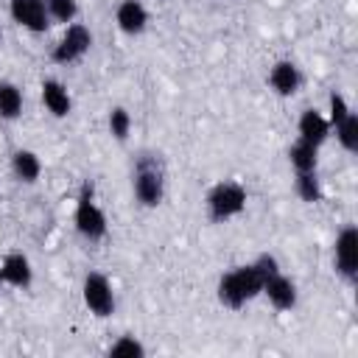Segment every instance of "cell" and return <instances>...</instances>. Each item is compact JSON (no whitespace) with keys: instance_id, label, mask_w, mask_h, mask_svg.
<instances>
[{"instance_id":"obj_1","label":"cell","mask_w":358,"mask_h":358,"mask_svg":"<svg viewBox=\"0 0 358 358\" xmlns=\"http://www.w3.org/2000/svg\"><path fill=\"white\" fill-rule=\"evenodd\" d=\"M263 282H266V277L257 271L255 263L235 266L232 271H227V274L218 280L215 296H218V302H221L224 308L241 310L246 302H252L255 296L263 294Z\"/></svg>"},{"instance_id":"obj_2","label":"cell","mask_w":358,"mask_h":358,"mask_svg":"<svg viewBox=\"0 0 358 358\" xmlns=\"http://www.w3.org/2000/svg\"><path fill=\"white\" fill-rule=\"evenodd\" d=\"M131 190L137 204L143 207H159L165 199V168L159 162V157L154 154H143L134 162V173H131Z\"/></svg>"},{"instance_id":"obj_3","label":"cell","mask_w":358,"mask_h":358,"mask_svg":"<svg viewBox=\"0 0 358 358\" xmlns=\"http://www.w3.org/2000/svg\"><path fill=\"white\" fill-rule=\"evenodd\" d=\"M204 207H207V218L213 224H224L246 210V187L235 179H224L210 187Z\"/></svg>"},{"instance_id":"obj_4","label":"cell","mask_w":358,"mask_h":358,"mask_svg":"<svg viewBox=\"0 0 358 358\" xmlns=\"http://www.w3.org/2000/svg\"><path fill=\"white\" fill-rule=\"evenodd\" d=\"M73 221H76L78 235L87 238V241H101V238L106 235V229H109L106 215H103V210H101L98 201H95V185H92L90 179L78 187V196H76V215H73Z\"/></svg>"},{"instance_id":"obj_5","label":"cell","mask_w":358,"mask_h":358,"mask_svg":"<svg viewBox=\"0 0 358 358\" xmlns=\"http://www.w3.org/2000/svg\"><path fill=\"white\" fill-rule=\"evenodd\" d=\"M81 299L87 310L98 319H109L115 313V291L106 274L101 271H87L81 280Z\"/></svg>"},{"instance_id":"obj_6","label":"cell","mask_w":358,"mask_h":358,"mask_svg":"<svg viewBox=\"0 0 358 358\" xmlns=\"http://www.w3.org/2000/svg\"><path fill=\"white\" fill-rule=\"evenodd\" d=\"M333 266H336V274L341 280H347V282L358 280V227L355 224L341 227V232L336 235Z\"/></svg>"},{"instance_id":"obj_7","label":"cell","mask_w":358,"mask_h":358,"mask_svg":"<svg viewBox=\"0 0 358 358\" xmlns=\"http://www.w3.org/2000/svg\"><path fill=\"white\" fill-rule=\"evenodd\" d=\"M90 48H92V34H90V28L81 25V22H70V25L64 28L62 39L53 45L50 59H53L56 64H73V62H78Z\"/></svg>"},{"instance_id":"obj_8","label":"cell","mask_w":358,"mask_h":358,"mask_svg":"<svg viewBox=\"0 0 358 358\" xmlns=\"http://www.w3.org/2000/svg\"><path fill=\"white\" fill-rule=\"evenodd\" d=\"M8 14L17 25L31 34H45L50 28V14L45 0H8Z\"/></svg>"},{"instance_id":"obj_9","label":"cell","mask_w":358,"mask_h":358,"mask_svg":"<svg viewBox=\"0 0 358 358\" xmlns=\"http://www.w3.org/2000/svg\"><path fill=\"white\" fill-rule=\"evenodd\" d=\"M263 294L268 296V302H271L274 310H291V308H296V282L291 277H285L282 271L271 274L263 282Z\"/></svg>"},{"instance_id":"obj_10","label":"cell","mask_w":358,"mask_h":358,"mask_svg":"<svg viewBox=\"0 0 358 358\" xmlns=\"http://www.w3.org/2000/svg\"><path fill=\"white\" fill-rule=\"evenodd\" d=\"M302 84V76H299V67L291 62V59H280L271 64L268 70V87L280 95V98H291Z\"/></svg>"},{"instance_id":"obj_11","label":"cell","mask_w":358,"mask_h":358,"mask_svg":"<svg viewBox=\"0 0 358 358\" xmlns=\"http://www.w3.org/2000/svg\"><path fill=\"white\" fill-rule=\"evenodd\" d=\"M115 22L123 34L137 36L148 28V11L140 0H120L117 8H115Z\"/></svg>"},{"instance_id":"obj_12","label":"cell","mask_w":358,"mask_h":358,"mask_svg":"<svg viewBox=\"0 0 358 358\" xmlns=\"http://www.w3.org/2000/svg\"><path fill=\"white\" fill-rule=\"evenodd\" d=\"M39 95H42L45 109H48L53 117H67V115H70L73 98H70L67 87H64L59 78H45L42 87H39Z\"/></svg>"},{"instance_id":"obj_13","label":"cell","mask_w":358,"mask_h":358,"mask_svg":"<svg viewBox=\"0 0 358 358\" xmlns=\"http://www.w3.org/2000/svg\"><path fill=\"white\" fill-rule=\"evenodd\" d=\"M0 271H3V280L6 285H14V288H28L34 282V268H31V260L28 255L22 252H8L0 263Z\"/></svg>"},{"instance_id":"obj_14","label":"cell","mask_w":358,"mask_h":358,"mask_svg":"<svg viewBox=\"0 0 358 358\" xmlns=\"http://www.w3.org/2000/svg\"><path fill=\"white\" fill-rule=\"evenodd\" d=\"M296 131H299V140H308L313 145H322L330 137V120L319 109H302L299 123H296Z\"/></svg>"},{"instance_id":"obj_15","label":"cell","mask_w":358,"mask_h":358,"mask_svg":"<svg viewBox=\"0 0 358 358\" xmlns=\"http://www.w3.org/2000/svg\"><path fill=\"white\" fill-rule=\"evenodd\" d=\"M11 171H14V176H17L20 182L34 185V182L39 179V173H42V159H39V154L31 151V148H17V151L11 154Z\"/></svg>"},{"instance_id":"obj_16","label":"cell","mask_w":358,"mask_h":358,"mask_svg":"<svg viewBox=\"0 0 358 358\" xmlns=\"http://www.w3.org/2000/svg\"><path fill=\"white\" fill-rule=\"evenodd\" d=\"M288 162H291V168H294L296 173L316 171V165H319V145H313V143L296 137V140L288 145Z\"/></svg>"},{"instance_id":"obj_17","label":"cell","mask_w":358,"mask_h":358,"mask_svg":"<svg viewBox=\"0 0 358 358\" xmlns=\"http://www.w3.org/2000/svg\"><path fill=\"white\" fill-rule=\"evenodd\" d=\"M22 115V90L11 81H0V117L17 120Z\"/></svg>"},{"instance_id":"obj_18","label":"cell","mask_w":358,"mask_h":358,"mask_svg":"<svg viewBox=\"0 0 358 358\" xmlns=\"http://www.w3.org/2000/svg\"><path fill=\"white\" fill-rule=\"evenodd\" d=\"M333 129H336V140H338V145H341L344 151L355 154V151H358V115H355V112L344 115Z\"/></svg>"},{"instance_id":"obj_19","label":"cell","mask_w":358,"mask_h":358,"mask_svg":"<svg viewBox=\"0 0 358 358\" xmlns=\"http://www.w3.org/2000/svg\"><path fill=\"white\" fill-rule=\"evenodd\" d=\"M294 190H296V196H299L305 204H316V201L322 199V182H319L316 171L296 173V179H294Z\"/></svg>"},{"instance_id":"obj_20","label":"cell","mask_w":358,"mask_h":358,"mask_svg":"<svg viewBox=\"0 0 358 358\" xmlns=\"http://www.w3.org/2000/svg\"><path fill=\"white\" fill-rule=\"evenodd\" d=\"M106 355H112V358H143L145 344L137 336H120L117 341H112L106 347Z\"/></svg>"},{"instance_id":"obj_21","label":"cell","mask_w":358,"mask_h":358,"mask_svg":"<svg viewBox=\"0 0 358 358\" xmlns=\"http://www.w3.org/2000/svg\"><path fill=\"white\" fill-rule=\"evenodd\" d=\"M106 126H109V134L117 143H126L129 140V131H131V115L123 106H112L109 109V117H106Z\"/></svg>"},{"instance_id":"obj_22","label":"cell","mask_w":358,"mask_h":358,"mask_svg":"<svg viewBox=\"0 0 358 358\" xmlns=\"http://www.w3.org/2000/svg\"><path fill=\"white\" fill-rule=\"evenodd\" d=\"M45 6H48L50 20L64 22V25H70L76 20V14H78V3L76 0H45Z\"/></svg>"},{"instance_id":"obj_23","label":"cell","mask_w":358,"mask_h":358,"mask_svg":"<svg viewBox=\"0 0 358 358\" xmlns=\"http://www.w3.org/2000/svg\"><path fill=\"white\" fill-rule=\"evenodd\" d=\"M352 109H350V103H347V98L338 92V90H333L330 95H327V120H330V129L344 117V115H350Z\"/></svg>"},{"instance_id":"obj_24","label":"cell","mask_w":358,"mask_h":358,"mask_svg":"<svg viewBox=\"0 0 358 358\" xmlns=\"http://www.w3.org/2000/svg\"><path fill=\"white\" fill-rule=\"evenodd\" d=\"M3 285H6V280H3V271H0V288H3Z\"/></svg>"},{"instance_id":"obj_25","label":"cell","mask_w":358,"mask_h":358,"mask_svg":"<svg viewBox=\"0 0 358 358\" xmlns=\"http://www.w3.org/2000/svg\"><path fill=\"white\" fill-rule=\"evenodd\" d=\"M0 39H3V31H0Z\"/></svg>"},{"instance_id":"obj_26","label":"cell","mask_w":358,"mask_h":358,"mask_svg":"<svg viewBox=\"0 0 358 358\" xmlns=\"http://www.w3.org/2000/svg\"><path fill=\"white\" fill-rule=\"evenodd\" d=\"M0 201H3V196H0Z\"/></svg>"}]
</instances>
